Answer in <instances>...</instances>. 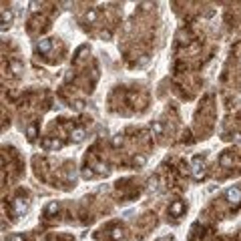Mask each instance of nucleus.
<instances>
[{"mask_svg": "<svg viewBox=\"0 0 241 241\" xmlns=\"http://www.w3.org/2000/svg\"><path fill=\"white\" fill-rule=\"evenodd\" d=\"M143 163H145V157H137L135 159V165H143Z\"/></svg>", "mask_w": 241, "mask_h": 241, "instance_id": "nucleus-18", "label": "nucleus"}, {"mask_svg": "<svg viewBox=\"0 0 241 241\" xmlns=\"http://www.w3.org/2000/svg\"><path fill=\"white\" fill-rule=\"evenodd\" d=\"M12 70H14V72H20V70H22V67H20L18 62H12Z\"/></svg>", "mask_w": 241, "mask_h": 241, "instance_id": "nucleus-11", "label": "nucleus"}, {"mask_svg": "<svg viewBox=\"0 0 241 241\" xmlns=\"http://www.w3.org/2000/svg\"><path fill=\"white\" fill-rule=\"evenodd\" d=\"M8 241H24V239L20 237V235H10V237H8Z\"/></svg>", "mask_w": 241, "mask_h": 241, "instance_id": "nucleus-14", "label": "nucleus"}, {"mask_svg": "<svg viewBox=\"0 0 241 241\" xmlns=\"http://www.w3.org/2000/svg\"><path fill=\"white\" fill-rule=\"evenodd\" d=\"M24 211H26V201L24 199H16L14 201V213L16 215H22Z\"/></svg>", "mask_w": 241, "mask_h": 241, "instance_id": "nucleus-2", "label": "nucleus"}, {"mask_svg": "<svg viewBox=\"0 0 241 241\" xmlns=\"http://www.w3.org/2000/svg\"><path fill=\"white\" fill-rule=\"evenodd\" d=\"M44 147H54V149H58V147H62V143L60 141H44Z\"/></svg>", "mask_w": 241, "mask_h": 241, "instance_id": "nucleus-7", "label": "nucleus"}, {"mask_svg": "<svg viewBox=\"0 0 241 241\" xmlns=\"http://www.w3.org/2000/svg\"><path fill=\"white\" fill-rule=\"evenodd\" d=\"M34 133H36V129H34V127H30V129H28V135H30V137H34Z\"/></svg>", "mask_w": 241, "mask_h": 241, "instance_id": "nucleus-20", "label": "nucleus"}, {"mask_svg": "<svg viewBox=\"0 0 241 241\" xmlns=\"http://www.w3.org/2000/svg\"><path fill=\"white\" fill-rule=\"evenodd\" d=\"M121 235H123V233H121V229H115V231H113V239H119Z\"/></svg>", "mask_w": 241, "mask_h": 241, "instance_id": "nucleus-15", "label": "nucleus"}, {"mask_svg": "<svg viewBox=\"0 0 241 241\" xmlns=\"http://www.w3.org/2000/svg\"><path fill=\"white\" fill-rule=\"evenodd\" d=\"M54 211H58V203H56V201L48 205V213H54Z\"/></svg>", "mask_w": 241, "mask_h": 241, "instance_id": "nucleus-8", "label": "nucleus"}, {"mask_svg": "<svg viewBox=\"0 0 241 241\" xmlns=\"http://www.w3.org/2000/svg\"><path fill=\"white\" fill-rule=\"evenodd\" d=\"M50 46H52V42H50V40H42V42L38 44V50H42V52H48V50H50Z\"/></svg>", "mask_w": 241, "mask_h": 241, "instance_id": "nucleus-5", "label": "nucleus"}, {"mask_svg": "<svg viewBox=\"0 0 241 241\" xmlns=\"http://www.w3.org/2000/svg\"><path fill=\"white\" fill-rule=\"evenodd\" d=\"M153 131H155L157 135H161V131H163V129H161V125H159V123H155V125H153Z\"/></svg>", "mask_w": 241, "mask_h": 241, "instance_id": "nucleus-13", "label": "nucleus"}, {"mask_svg": "<svg viewBox=\"0 0 241 241\" xmlns=\"http://www.w3.org/2000/svg\"><path fill=\"white\" fill-rule=\"evenodd\" d=\"M94 18H97V12H89L87 14V20H94Z\"/></svg>", "mask_w": 241, "mask_h": 241, "instance_id": "nucleus-16", "label": "nucleus"}, {"mask_svg": "<svg viewBox=\"0 0 241 241\" xmlns=\"http://www.w3.org/2000/svg\"><path fill=\"white\" fill-rule=\"evenodd\" d=\"M97 173H107V165L99 163V165H97Z\"/></svg>", "mask_w": 241, "mask_h": 241, "instance_id": "nucleus-10", "label": "nucleus"}, {"mask_svg": "<svg viewBox=\"0 0 241 241\" xmlns=\"http://www.w3.org/2000/svg\"><path fill=\"white\" fill-rule=\"evenodd\" d=\"M82 139H84V131H82V129H77V131H72V141H74V143H80Z\"/></svg>", "mask_w": 241, "mask_h": 241, "instance_id": "nucleus-4", "label": "nucleus"}, {"mask_svg": "<svg viewBox=\"0 0 241 241\" xmlns=\"http://www.w3.org/2000/svg\"><path fill=\"white\" fill-rule=\"evenodd\" d=\"M10 20H12V12L8 10H4L2 12V30H6V26H8V24H10Z\"/></svg>", "mask_w": 241, "mask_h": 241, "instance_id": "nucleus-3", "label": "nucleus"}, {"mask_svg": "<svg viewBox=\"0 0 241 241\" xmlns=\"http://www.w3.org/2000/svg\"><path fill=\"white\" fill-rule=\"evenodd\" d=\"M113 145H115V147L123 145V139H121V137H115V139H113Z\"/></svg>", "mask_w": 241, "mask_h": 241, "instance_id": "nucleus-12", "label": "nucleus"}, {"mask_svg": "<svg viewBox=\"0 0 241 241\" xmlns=\"http://www.w3.org/2000/svg\"><path fill=\"white\" fill-rule=\"evenodd\" d=\"M221 163H223V165H229V163H231V159L227 157V155H225V157H221Z\"/></svg>", "mask_w": 241, "mask_h": 241, "instance_id": "nucleus-17", "label": "nucleus"}, {"mask_svg": "<svg viewBox=\"0 0 241 241\" xmlns=\"http://www.w3.org/2000/svg\"><path fill=\"white\" fill-rule=\"evenodd\" d=\"M227 199L233 201V203L241 201V189H237V187H229V189H227Z\"/></svg>", "mask_w": 241, "mask_h": 241, "instance_id": "nucleus-1", "label": "nucleus"}, {"mask_svg": "<svg viewBox=\"0 0 241 241\" xmlns=\"http://www.w3.org/2000/svg\"><path fill=\"white\" fill-rule=\"evenodd\" d=\"M92 175H94V173H92L91 169H84V171H82V177H84V179H91Z\"/></svg>", "mask_w": 241, "mask_h": 241, "instance_id": "nucleus-9", "label": "nucleus"}, {"mask_svg": "<svg viewBox=\"0 0 241 241\" xmlns=\"http://www.w3.org/2000/svg\"><path fill=\"white\" fill-rule=\"evenodd\" d=\"M181 211H183V203H181V201H177V203L171 207V213H173V215H179Z\"/></svg>", "mask_w": 241, "mask_h": 241, "instance_id": "nucleus-6", "label": "nucleus"}, {"mask_svg": "<svg viewBox=\"0 0 241 241\" xmlns=\"http://www.w3.org/2000/svg\"><path fill=\"white\" fill-rule=\"evenodd\" d=\"M149 187H151V189H155V187H157V179H151V181H149Z\"/></svg>", "mask_w": 241, "mask_h": 241, "instance_id": "nucleus-19", "label": "nucleus"}]
</instances>
